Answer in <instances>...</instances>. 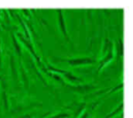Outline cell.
<instances>
[{
    "label": "cell",
    "instance_id": "6da1fadb",
    "mask_svg": "<svg viewBox=\"0 0 133 118\" xmlns=\"http://www.w3.org/2000/svg\"><path fill=\"white\" fill-rule=\"evenodd\" d=\"M57 61L66 62L70 66H80V65L93 64L96 62V60L94 58L84 57V58H75V59H62V58H54Z\"/></svg>",
    "mask_w": 133,
    "mask_h": 118
},
{
    "label": "cell",
    "instance_id": "7a4b0ae2",
    "mask_svg": "<svg viewBox=\"0 0 133 118\" xmlns=\"http://www.w3.org/2000/svg\"><path fill=\"white\" fill-rule=\"evenodd\" d=\"M57 23H58L60 32L62 33L64 39L71 45L72 48H74V44H73L70 38H69V34H68V30H66V22H65L64 16H63V11L62 10H57Z\"/></svg>",
    "mask_w": 133,
    "mask_h": 118
},
{
    "label": "cell",
    "instance_id": "3957f363",
    "mask_svg": "<svg viewBox=\"0 0 133 118\" xmlns=\"http://www.w3.org/2000/svg\"><path fill=\"white\" fill-rule=\"evenodd\" d=\"M48 70H52V72H56L60 73L63 77H65L66 79H68V81L71 83H81V82H83V80L80 79V78H78V76L74 75L72 72H66V70H59V69H56L55 67H52L51 65H49V64L48 65Z\"/></svg>",
    "mask_w": 133,
    "mask_h": 118
},
{
    "label": "cell",
    "instance_id": "277c9868",
    "mask_svg": "<svg viewBox=\"0 0 133 118\" xmlns=\"http://www.w3.org/2000/svg\"><path fill=\"white\" fill-rule=\"evenodd\" d=\"M69 114H64V113H61V114H56V115H54V116H51V117H49V118H68V117H69Z\"/></svg>",
    "mask_w": 133,
    "mask_h": 118
},
{
    "label": "cell",
    "instance_id": "5b68a950",
    "mask_svg": "<svg viewBox=\"0 0 133 118\" xmlns=\"http://www.w3.org/2000/svg\"><path fill=\"white\" fill-rule=\"evenodd\" d=\"M119 118H122V115H121V116H120V117H119Z\"/></svg>",
    "mask_w": 133,
    "mask_h": 118
}]
</instances>
